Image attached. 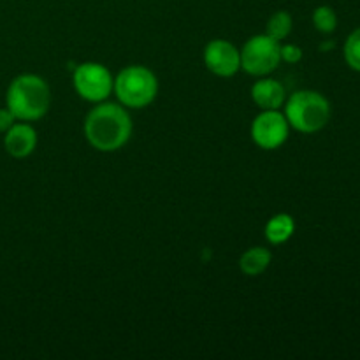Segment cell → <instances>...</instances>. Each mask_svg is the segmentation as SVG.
I'll use <instances>...</instances> for the list:
<instances>
[{
    "instance_id": "cell-18",
    "label": "cell",
    "mask_w": 360,
    "mask_h": 360,
    "mask_svg": "<svg viewBox=\"0 0 360 360\" xmlns=\"http://www.w3.org/2000/svg\"><path fill=\"white\" fill-rule=\"evenodd\" d=\"M334 48V42H323V44H320V49L322 51H327V49H333Z\"/></svg>"
},
{
    "instance_id": "cell-8",
    "label": "cell",
    "mask_w": 360,
    "mask_h": 360,
    "mask_svg": "<svg viewBox=\"0 0 360 360\" xmlns=\"http://www.w3.org/2000/svg\"><path fill=\"white\" fill-rule=\"evenodd\" d=\"M204 65L218 77H232L241 69V53L225 39H213L204 48Z\"/></svg>"
},
{
    "instance_id": "cell-9",
    "label": "cell",
    "mask_w": 360,
    "mask_h": 360,
    "mask_svg": "<svg viewBox=\"0 0 360 360\" xmlns=\"http://www.w3.org/2000/svg\"><path fill=\"white\" fill-rule=\"evenodd\" d=\"M37 146V132L28 122L14 123L4 134V148L13 158L30 157Z\"/></svg>"
},
{
    "instance_id": "cell-13",
    "label": "cell",
    "mask_w": 360,
    "mask_h": 360,
    "mask_svg": "<svg viewBox=\"0 0 360 360\" xmlns=\"http://www.w3.org/2000/svg\"><path fill=\"white\" fill-rule=\"evenodd\" d=\"M292 27H294V21H292V16L287 13V11H276L273 16L267 21V35H271L276 41H283L290 35Z\"/></svg>"
},
{
    "instance_id": "cell-11",
    "label": "cell",
    "mask_w": 360,
    "mask_h": 360,
    "mask_svg": "<svg viewBox=\"0 0 360 360\" xmlns=\"http://www.w3.org/2000/svg\"><path fill=\"white\" fill-rule=\"evenodd\" d=\"M295 221L288 213H278L269 218V221L264 227V234L271 245L278 246L287 243L294 236Z\"/></svg>"
},
{
    "instance_id": "cell-12",
    "label": "cell",
    "mask_w": 360,
    "mask_h": 360,
    "mask_svg": "<svg viewBox=\"0 0 360 360\" xmlns=\"http://www.w3.org/2000/svg\"><path fill=\"white\" fill-rule=\"evenodd\" d=\"M271 260H273V255H271L269 250L264 248V246H253L241 255L239 269L246 276H259L264 271H267V267L271 266Z\"/></svg>"
},
{
    "instance_id": "cell-15",
    "label": "cell",
    "mask_w": 360,
    "mask_h": 360,
    "mask_svg": "<svg viewBox=\"0 0 360 360\" xmlns=\"http://www.w3.org/2000/svg\"><path fill=\"white\" fill-rule=\"evenodd\" d=\"M343 51L348 67L360 72V28H357V30H354L348 35Z\"/></svg>"
},
{
    "instance_id": "cell-2",
    "label": "cell",
    "mask_w": 360,
    "mask_h": 360,
    "mask_svg": "<svg viewBox=\"0 0 360 360\" xmlns=\"http://www.w3.org/2000/svg\"><path fill=\"white\" fill-rule=\"evenodd\" d=\"M51 105L49 84L37 74H20L11 81L6 94V108L18 122H37Z\"/></svg>"
},
{
    "instance_id": "cell-4",
    "label": "cell",
    "mask_w": 360,
    "mask_h": 360,
    "mask_svg": "<svg viewBox=\"0 0 360 360\" xmlns=\"http://www.w3.org/2000/svg\"><path fill=\"white\" fill-rule=\"evenodd\" d=\"M112 91L125 108L143 109L157 98L158 79L148 67L129 65L115 77Z\"/></svg>"
},
{
    "instance_id": "cell-14",
    "label": "cell",
    "mask_w": 360,
    "mask_h": 360,
    "mask_svg": "<svg viewBox=\"0 0 360 360\" xmlns=\"http://www.w3.org/2000/svg\"><path fill=\"white\" fill-rule=\"evenodd\" d=\"M313 25L322 34H333L338 27V16L333 7L320 6L313 13Z\"/></svg>"
},
{
    "instance_id": "cell-1",
    "label": "cell",
    "mask_w": 360,
    "mask_h": 360,
    "mask_svg": "<svg viewBox=\"0 0 360 360\" xmlns=\"http://www.w3.org/2000/svg\"><path fill=\"white\" fill-rule=\"evenodd\" d=\"M84 136L97 151H118L132 136V118L125 105L98 102L84 118Z\"/></svg>"
},
{
    "instance_id": "cell-3",
    "label": "cell",
    "mask_w": 360,
    "mask_h": 360,
    "mask_svg": "<svg viewBox=\"0 0 360 360\" xmlns=\"http://www.w3.org/2000/svg\"><path fill=\"white\" fill-rule=\"evenodd\" d=\"M283 105L288 125L297 132L315 134L330 120V104L320 91L299 90L292 94Z\"/></svg>"
},
{
    "instance_id": "cell-16",
    "label": "cell",
    "mask_w": 360,
    "mask_h": 360,
    "mask_svg": "<svg viewBox=\"0 0 360 360\" xmlns=\"http://www.w3.org/2000/svg\"><path fill=\"white\" fill-rule=\"evenodd\" d=\"M281 62L299 63L302 60V49L297 44H280Z\"/></svg>"
},
{
    "instance_id": "cell-6",
    "label": "cell",
    "mask_w": 360,
    "mask_h": 360,
    "mask_svg": "<svg viewBox=\"0 0 360 360\" xmlns=\"http://www.w3.org/2000/svg\"><path fill=\"white\" fill-rule=\"evenodd\" d=\"M74 90L88 102H104L112 94L115 77L109 69L97 62H83L74 69Z\"/></svg>"
},
{
    "instance_id": "cell-7",
    "label": "cell",
    "mask_w": 360,
    "mask_h": 360,
    "mask_svg": "<svg viewBox=\"0 0 360 360\" xmlns=\"http://www.w3.org/2000/svg\"><path fill=\"white\" fill-rule=\"evenodd\" d=\"M250 134H252L253 143L262 150H278L287 143L290 125L283 112L278 109H262L260 115H257L252 122Z\"/></svg>"
},
{
    "instance_id": "cell-5",
    "label": "cell",
    "mask_w": 360,
    "mask_h": 360,
    "mask_svg": "<svg viewBox=\"0 0 360 360\" xmlns=\"http://www.w3.org/2000/svg\"><path fill=\"white\" fill-rule=\"evenodd\" d=\"M241 53V69L250 76L264 77L278 69L280 58V41L267 34H259L245 42Z\"/></svg>"
},
{
    "instance_id": "cell-10",
    "label": "cell",
    "mask_w": 360,
    "mask_h": 360,
    "mask_svg": "<svg viewBox=\"0 0 360 360\" xmlns=\"http://www.w3.org/2000/svg\"><path fill=\"white\" fill-rule=\"evenodd\" d=\"M252 101L260 109H280L287 101V91L280 81L273 77H264L253 83Z\"/></svg>"
},
{
    "instance_id": "cell-17",
    "label": "cell",
    "mask_w": 360,
    "mask_h": 360,
    "mask_svg": "<svg viewBox=\"0 0 360 360\" xmlns=\"http://www.w3.org/2000/svg\"><path fill=\"white\" fill-rule=\"evenodd\" d=\"M16 122L18 120L14 118V115L9 111V109L7 108L0 109V134H6Z\"/></svg>"
}]
</instances>
